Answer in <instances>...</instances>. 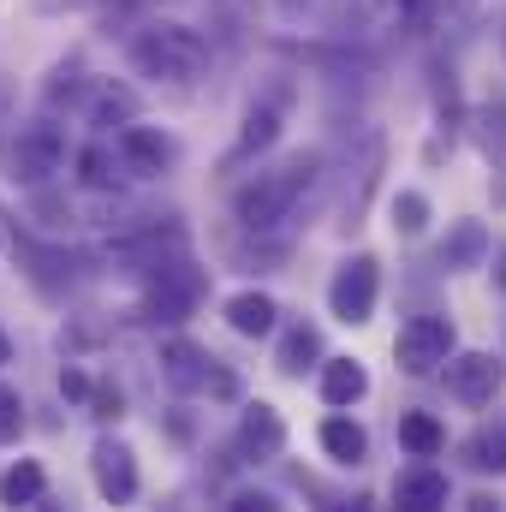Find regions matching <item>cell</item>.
Returning <instances> with one entry per match:
<instances>
[{
    "instance_id": "3957f363",
    "label": "cell",
    "mask_w": 506,
    "mask_h": 512,
    "mask_svg": "<svg viewBox=\"0 0 506 512\" xmlns=\"http://www.w3.org/2000/svg\"><path fill=\"white\" fill-rule=\"evenodd\" d=\"M393 358L405 376H435L453 358V322L447 316H411L393 340Z\"/></svg>"
},
{
    "instance_id": "7a4b0ae2",
    "label": "cell",
    "mask_w": 506,
    "mask_h": 512,
    "mask_svg": "<svg viewBox=\"0 0 506 512\" xmlns=\"http://www.w3.org/2000/svg\"><path fill=\"white\" fill-rule=\"evenodd\" d=\"M316 167H322L316 155H298V161H286V167H274V173H256L251 185L233 197L239 221L256 227V233H262V227H280V221L292 215V203L316 185Z\"/></svg>"
},
{
    "instance_id": "7c38bea8",
    "label": "cell",
    "mask_w": 506,
    "mask_h": 512,
    "mask_svg": "<svg viewBox=\"0 0 506 512\" xmlns=\"http://www.w3.org/2000/svg\"><path fill=\"white\" fill-rule=\"evenodd\" d=\"M120 155H126V167L131 173H161L167 161H173V143L161 137V131H149V126H126L120 131Z\"/></svg>"
},
{
    "instance_id": "ba28073f",
    "label": "cell",
    "mask_w": 506,
    "mask_h": 512,
    "mask_svg": "<svg viewBox=\"0 0 506 512\" xmlns=\"http://www.w3.org/2000/svg\"><path fill=\"white\" fill-rule=\"evenodd\" d=\"M161 364H167V376H173L179 387H215V393H233V376H221L215 358L197 352L191 340H167V346H161Z\"/></svg>"
},
{
    "instance_id": "2e32d148",
    "label": "cell",
    "mask_w": 506,
    "mask_h": 512,
    "mask_svg": "<svg viewBox=\"0 0 506 512\" xmlns=\"http://www.w3.org/2000/svg\"><path fill=\"white\" fill-rule=\"evenodd\" d=\"M227 322H233V334H268L274 328V298L268 292H239L233 304H227Z\"/></svg>"
},
{
    "instance_id": "4dcf8cb0",
    "label": "cell",
    "mask_w": 506,
    "mask_h": 512,
    "mask_svg": "<svg viewBox=\"0 0 506 512\" xmlns=\"http://www.w3.org/2000/svg\"><path fill=\"white\" fill-rule=\"evenodd\" d=\"M286 12H298V0H286Z\"/></svg>"
},
{
    "instance_id": "f546056e",
    "label": "cell",
    "mask_w": 506,
    "mask_h": 512,
    "mask_svg": "<svg viewBox=\"0 0 506 512\" xmlns=\"http://www.w3.org/2000/svg\"><path fill=\"white\" fill-rule=\"evenodd\" d=\"M0 364H6V340H0Z\"/></svg>"
},
{
    "instance_id": "8fae6325",
    "label": "cell",
    "mask_w": 506,
    "mask_h": 512,
    "mask_svg": "<svg viewBox=\"0 0 506 512\" xmlns=\"http://www.w3.org/2000/svg\"><path fill=\"white\" fill-rule=\"evenodd\" d=\"M96 489H102L108 501H131V495H137L131 447H120V441H102V447H96Z\"/></svg>"
},
{
    "instance_id": "484cf974",
    "label": "cell",
    "mask_w": 506,
    "mask_h": 512,
    "mask_svg": "<svg viewBox=\"0 0 506 512\" xmlns=\"http://www.w3.org/2000/svg\"><path fill=\"white\" fill-rule=\"evenodd\" d=\"M96 417H120V393H96Z\"/></svg>"
},
{
    "instance_id": "83f0119b",
    "label": "cell",
    "mask_w": 506,
    "mask_h": 512,
    "mask_svg": "<svg viewBox=\"0 0 506 512\" xmlns=\"http://www.w3.org/2000/svg\"><path fill=\"white\" fill-rule=\"evenodd\" d=\"M36 6H84V0H36Z\"/></svg>"
},
{
    "instance_id": "9a60e30c",
    "label": "cell",
    "mask_w": 506,
    "mask_h": 512,
    "mask_svg": "<svg viewBox=\"0 0 506 512\" xmlns=\"http://www.w3.org/2000/svg\"><path fill=\"white\" fill-rule=\"evenodd\" d=\"M322 447H328V459H340V465H358V459L370 453V435H364L352 417H328V423H322Z\"/></svg>"
},
{
    "instance_id": "ac0fdd59",
    "label": "cell",
    "mask_w": 506,
    "mask_h": 512,
    "mask_svg": "<svg viewBox=\"0 0 506 512\" xmlns=\"http://www.w3.org/2000/svg\"><path fill=\"white\" fill-rule=\"evenodd\" d=\"M0 501H6V507H36V501H42V465H30V459L12 465L6 483H0Z\"/></svg>"
},
{
    "instance_id": "4fadbf2b",
    "label": "cell",
    "mask_w": 506,
    "mask_h": 512,
    "mask_svg": "<svg viewBox=\"0 0 506 512\" xmlns=\"http://www.w3.org/2000/svg\"><path fill=\"white\" fill-rule=\"evenodd\" d=\"M364 393H370V376H364V364H352V358H328V364H322V399H328L334 411L358 405Z\"/></svg>"
},
{
    "instance_id": "9c48e42d",
    "label": "cell",
    "mask_w": 506,
    "mask_h": 512,
    "mask_svg": "<svg viewBox=\"0 0 506 512\" xmlns=\"http://www.w3.org/2000/svg\"><path fill=\"white\" fill-rule=\"evenodd\" d=\"M393 507H405V512L447 507V477H441L435 465H411V471H399V477H393Z\"/></svg>"
},
{
    "instance_id": "30bf717a",
    "label": "cell",
    "mask_w": 506,
    "mask_h": 512,
    "mask_svg": "<svg viewBox=\"0 0 506 512\" xmlns=\"http://www.w3.org/2000/svg\"><path fill=\"white\" fill-rule=\"evenodd\" d=\"M239 447L251 453V459H274L280 447H286V423H280V411L274 405H245V423H239Z\"/></svg>"
},
{
    "instance_id": "603a6c76",
    "label": "cell",
    "mask_w": 506,
    "mask_h": 512,
    "mask_svg": "<svg viewBox=\"0 0 506 512\" xmlns=\"http://www.w3.org/2000/svg\"><path fill=\"white\" fill-rule=\"evenodd\" d=\"M393 221H399V233H423V221H429V203H423L417 191H399V203H393Z\"/></svg>"
},
{
    "instance_id": "cb8c5ba5",
    "label": "cell",
    "mask_w": 506,
    "mask_h": 512,
    "mask_svg": "<svg viewBox=\"0 0 506 512\" xmlns=\"http://www.w3.org/2000/svg\"><path fill=\"white\" fill-rule=\"evenodd\" d=\"M18 429H24V399L18 387L0 382V441H18Z\"/></svg>"
},
{
    "instance_id": "52a82bcc",
    "label": "cell",
    "mask_w": 506,
    "mask_h": 512,
    "mask_svg": "<svg viewBox=\"0 0 506 512\" xmlns=\"http://www.w3.org/2000/svg\"><path fill=\"white\" fill-rule=\"evenodd\" d=\"M447 393L459 405H495V393H501V358H489V352L447 358Z\"/></svg>"
},
{
    "instance_id": "7402d4cb",
    "label": "cell",
    "mask_w": 506,
    "mask_h": 512,
    "mask_svg": "<svg viewBox=\"0 0 506 512\" xmlns=\"http://www.w3.org/2000/svg\"><path fill=\"white\" fill-rule=\"evenodd\" d=\"M78 173H84L90 191H108V185H114V161H108V149H84V155H78Z\"/></svg>"
},
{
    "instance_id": "6da1fadb",
    "label": "cell",
    "mask_w": 506,
    "mask_h": 512,
    "mask_svg": "<svg viewBox=\"0 0 506 512\" xmlns=\"http://www.w3.org/2000/svg\"><path fill=\"white\" fill-rule=\"evenodd\" d=\"M131 66L143 78H167V84H191L209 66V42L191 24H149L131 42Z\"/></svg>"
},
{
    "instance_id": "277c9868",
    "label": "cell",
    "mask_w": 506,
    "mask_h": 512,
    "mask_svg": "<svg viewBox=\"0 0 506 512\" xmlns=\"http://www.w3.org/2000/svg\"><path fill=\"white\" fill-rule=\"evenodd\" d=\"M376 292H381V262L376 256H352V262H340V274L328 286V310L340 322H370L376 316Z\"/></svg>"
},
{
    "instance_id": "4316f807",
    "label": "cell",
    "mask_w": 506,
    "mask_h": 512,
    "mask_svg": "<svg viewBox=\"0 0 506 512\" xmlns=\"http://www.w3.org/2000/svg\"><path fill=\"white\" fill-rule=\"evenodd\" d=\"M399 12H405L411 24H423V18H429V0H399Z\"/></svg>"
},
{
    "instance_id": "5bb4252c",
    "label": "cell",
    "mask_w": 506,
    "mask_h": 512,
    "mask_svg": "<svg viewBox=\"0 0 506 512\" xmlns=\"http://www.w3.org/2000/svg\"><path fill=\"white\" fill-rule=\"evenodd\" d=\"M399 447H405L411 459H435V453L447 447V429H441L429 411H411V417H399Z\"/></svg>"
},
{
    "instance_id": "8992f818",
    "label": "cell",
    "mask_w": 506,
    "mask_h": 512,
    "mask_svg": "<svg viewBox=\"0 0 506 512\" xmlns=\"http://www.w3.org/2000/svg\"><path fill=\"white\" fill-rule=\"evenodd\" d=\"M197 298H203V274H197L191 262H167V268H155L143 310H149L155 322H179V316L197 310Z\"/></svg>"
},
{
    "instance_id": "44dd1931",
    "label": "cell",
    "mask_w": 506,
    "mask_h": 512,
    "mask_svg": "<svg viewBox=\"0 0 506 512\" xmlns=\"http://www.w3.org/2000/svg\"><path fill=\"white\" fill-rule=\"evenodd\" d=\"M274 131H280V120H274V108H256L251 120H245V137H239V155H251V149H268V143H274Z\"/></svg>"
},
{
    "instance_id": "d4e9b609",
    "label": "cell",
    "mask_w": 506,
    "mask_h": 512,
    "mask_svg": "<svg viewBox=\"0 0 506 512\" xmlns=\"http://www.w3.org/2000/svg\"><path fill=\"white\" fill-rule=\"evenodd\" d=\"M60 387H66V393H72V399H90V382H84V376H78V370H66V376H60Z\"/></svg>"
},
{
    "instance_id": "f1b7e54d",
    "label": "cell",
    "mask_w": 506,
    "mask_h": 512,
    "mask_svg": "<svg viewBox=\"0 0 506 512\" xmlns=\"http://www.w3.org/2000/svg\"><path fill=\"white\" fill-rule=\"evenodd\" d=\"M495 280H501V286H506V251H501V262H495Z\"/></svg>"
},
{
    "instance_id": "5b68a950",
    "label": "cell",
    "mask_w": 506,
    "mask_h": 512,
    "mask_svg": "<svg viewBox=\"0 0 506 512\" xmlns=\"http://www.w3.org/2000/svg\"><path fill=\"white\" fill-rule=\"evenodd\" d=\"M60 161H66V131L54 126V120H36V126L18 131V143H12V173H18L24 185L54 179Z\"/></svg>"
},
{
    "instance_id": "d6986e66",
    "label": "cell",
    "mask_w": 506,
    "mask_h": 512,
    "mask_svg": "<svg viewBox=\"0 0 506 512\" xmlns=\"http://www.w3.org/2000/svg\"><path fill=\"white\" fill-rule=\"evenodd\" d=\"M483 245H489L483 227H477V221H459V233L441 245V262H447V268H471V262L483 256Z\"/></svg>"
},
{
    "instance_id": "e0dca14e",
    "label": "cell",
    "mask_w": 506,
    "mask_h": 512,
    "mask_svg": "<svg viewBox=\"0 0 506 512\" xmlns=\"http://www.w3.org/2000/svg\"><path fill=\"white\" fill-rule=\"evenodd\" d=\"M465 459L477 471H506V423H483L471 441H465Z\"/></svg>"
},
{
    "instance_id": "ffe728a7",
    "label": "cell",
    "mask_w": 506,
    "mask_h": 512,
    "mask_svg": "<svg viewBox=\"0 0 506 512\" xmlns=\"http://www.w3.org/2000/svg\"><path fill=\"white\" fill-rule=\"evenodd\" d=\"M316 352H322V346H316V328H292V334H286V346H280V370H292V376H298Z\"/></svg>"
}]
</instances>
